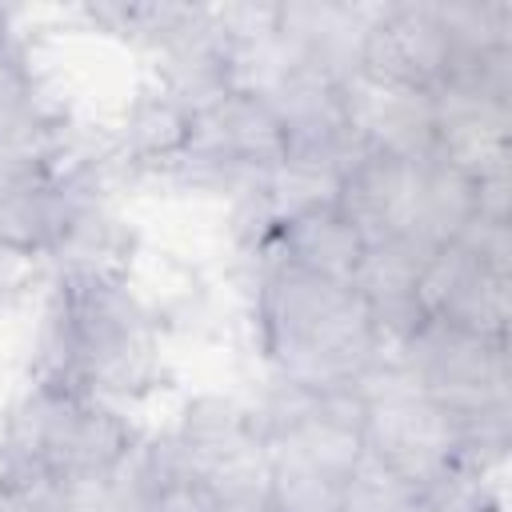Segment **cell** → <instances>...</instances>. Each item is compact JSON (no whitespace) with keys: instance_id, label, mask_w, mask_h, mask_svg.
Instances as JSON below:
<instances>
[{"instance_id":"9c48e42d","label":"cell","mask_w":512,"mask_h":512,"mask_svg":"<svg viewBox=\"0 0 512 512\" xmlns=\"http://www.w3.org/2000/svg\"><path fill=\"white\" fill-rule=\"evenodd\" d=\"M180 468L208 488L224 512H252L264 484V432L248 396L204 388L192 392L176 420L160 428Z\"/></svg>"},{"instance_id":"7c38bea8","label":"cell","mask_w":512,"mask_h":512,"mask_svg":"<svg viewBox=\"0 0 512 512\" xmlns=\"http://www.w3.org/2000/svg\"><path fill=\"white\" fill-rule=\"evenodd\" d=\"M372 4L352 0H276L264 4L260 44L252 60V80L268 64H292L360 84V52L368 36Z\"/></svg>"},{"instance_id":"277c9868","label":"cell","mask_w":512,"mask_h":512,"mask_svg":"<svg viewBox=\"0 0 512 512\" xmlns=\"http://www.w3.org/2000/svg\"><path fill=\"white\" fill-rule=\"evenodd\" d=\"M264 432L260 512H344L364 472L360 388L324 392L260 380L248 396Z\"/></svg>"},{"instance_id":"4fadbf2b","label":"cell","mask_w":512,"mask_h":512,"mask_svg":"<svg viewBox=\"0 0 512 512\" xmlns=\"http://www.w3.org/2000/svg\"><path fill=\"white\" fill-rule=\"evenodd\" d=\"M364 248H368V240H364L360 224L344 212V204L332 192H324V196H304V200L272 212L260 244L248 256H240V264L252 256H276V260L300 264L320 276L352 280L356 264L364 260Z\"/></svg>"},{"instance_id":"8992f818","label":"cell","mask_w":512,"mask_h":512,"mask_svg":"<svg viewBox=\"0 0 512 512\" xmlns=\"http://www.w3.org/2000/svg\"><path fill=\"white\" fill-rule=\"evenodd\" d=\"M388 364L444 408L468 444L472 472L496 476L512 448V344L440 316L416 320L388 344Z\"/></svg>"},{"instance_id":"3957f363","label":"cell","mask_w":512,"mask_h":512,"mask_svg":"<svg viewBox=\"0 0 512 512\" xmlns=\"http://www.w3.org/2000/svg\"><path fill=\"white\" fill-rule=\"evenodd\" d=\"M332 196L364 240H404L436 252L476 216L512 220V176L476 180L440 152L396 156L360 148L336 176Z\"/></svg>"},{"instance_id":"d6986e66","label":"cell","mask_w":512,"mask_h":512,"mask_svg":"<svg viewBox=\"0 0 512 512\" xmlns=\"http://www.w3.org/2000/svg\"><path fill=\"white\" fill-rule=\"evenodd\" d=\"M252 512H260V508H252Z\"/></svg>"},{"instance_id":"e0dca14e","label":"cell","mask_w":512,"mask_h":512,"mask_svg":"<svg viewBox=\"0 0 512 512\" xmlns=\"http://www.w3.org/2000/svg\"><path fill=\"white\" fill-rule=\"evenodd\" d=\"M420 492V512H504V492L496 476L484 472H456Z\"/></svg>"},{"instance_id":"7a4b0ae2","label":"cell","mask_w":512,"mask_h":512,"mask_svg":"<svg viewBox=\"0 0 512 512\" xmlns=\"http://www.w3.org/2000/svg\"><path fill=\"white\" fill-rule=\"evenodd\" d=\"M240 268L252 352L268 380L356 392L380 372L388 336L352 280L320 276L276 256H252Z\"/></svg>"},{"instance_id":"6da1fadb","label":"cell","mask_w":512,"mask_h":512,"mask_svg":"<svg viewBox=\"0 0 512 512\" xmlns=\"http://www.w3.org/2000/svg\"><path fill=\"white\" fill-rule=\"evenodd\" d=\"M28 376L132 408L168 380V320L128 268H56L36 308Z\"/></svg>"},{"instance_id":"ac0fdd59","label":"cell","mask_w":512,"mask_h":512,"mask_svg":"<svg viewBox=\"0 0 512 512\" xmlns=\"http://www.w3.org/2000/svg\"><path fill=\"white\" fill-rule=\"evenodd\" d=\"M4 512H104V496L68 492L52 484H28L16 476V488L4 504Z\"/></svg>"},{"instance_id":"52a82bcc","label":"cell","mask_w":512,"mask_h":512,"mask_svg":"<svg viewBox=\"0 0 512 512\" xmlns=\"http://www.w3.org/2000/svg\"><path fill=\"white\" fill-rule=\"evenodd\" d=\"M280 120L256 84H236L188 112L168 184L228 208L260 196L280 172Z\"/></svg>"},{"instance_id":"5b68a950","label":"cell","mask_w":512,"mask_h":512,"mask_svg":"<svg viewBox=\"0 0 512 512\" xmlns=\"http://www.w3.org/2000/svg\"><path fill=\"white\" fill-rule=\"evenodd\" d=\"M140 440L128 408L40 376H28L0 412V452L28 484L104 496Z\"/></svg>"},{"instance_id":"ba28073f","label":"cell","mask_w":512,"mask_h":512,"mask_svg":"<svg viewBox=\"0 0 512 512\" xmlns=\"http://www.w3.org/2000/svg\"><path fill=\"white\" fill-rule=\"evenodd\" d=\"M360 444L364 468L404 488H432L456 472H472L460 424L388 360L360 384Z\"/></svg>"},{"instance_id":"2e32d148","label":"cell","mask_w":512,"mask_h":512,"mask_svg":"<svg viewBox=\"0 0 512 512\" xmlns=\"http://www.w3.org/2000/svg\"><path fill=\"white\" fill-rule=\"evenodd\" d=\"M104 512H224L176 460L164 432H144L136 456L104 492Z\"/></svg>"},{"instance_id":"30bf717a","label":"cell","mask_w":512,"mask_h":512,"mask_svg":"<svg viewBox=\"0 0 512 512\" xmlns=\"http://www.w3.org/2000/svg\"><path fill=\"white\" fill-rule=\"evenodd\" d=\"M424 308L448 324L508 336L512 320V220L476 216L440 244L424 276Z\"/></svg>"},{"instance_id":"8fae6325","label":"cell","mask_w":512,"mask_h":512,"mask_svg":"<svg viewBox=\"0 0 512 512\" xmlns=\"http://www.w3.org/2000/svg\"><path fill=\"white\" fill-rule=\"evenodd\" d=\"M464 52L448 24L444 0L372 4L360 52V84L384 92L436 96L460 68Z\"/></svg>"},{"instance_id":"5bb4252c","label":"cell","mask_w":512,"mask_h":512,"mask_svg":"<svg viewBox=\"0 0 512 512\" xmlns=\"http://www.w3.org/2000/svg\"><path fill=\"white\" fill-rule=\"evenodd\" d=\"M68 156V116L48 96L40 72L0 88V188L48 176Z\"/></svg>"},{"instance_id":"9a60e30c","label":"cell","mask_w":512,"mask_h":512,"mask_svg":"<svg viewBox=\"0 0 512 512\" xmlns=\"http://www.w3.org/2000/svg\"><path fill=\"white\" fill-rule=\"evenodd\" d=\"M432 252L404 240H368L364 260L356 264L352 288L368 304L372 320L388 336V344L428 316L424 308V276Z\"/></svg>"}]
</instances>
